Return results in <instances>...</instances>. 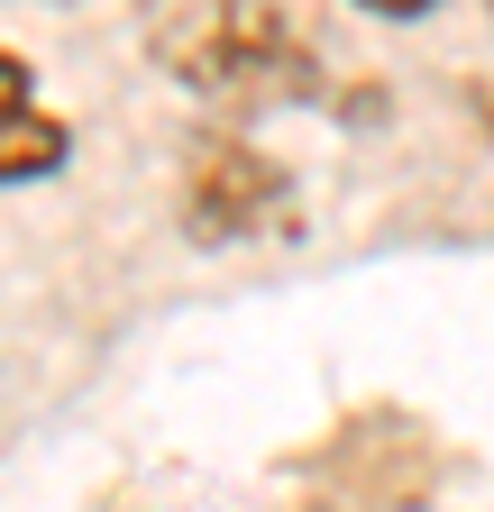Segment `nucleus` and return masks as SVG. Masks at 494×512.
<instances>
[{
	"instance_id": "f257e3e1",
	"label": "nucleus",
	"mask_w": 494,
	"mask_h": 512,
	"mask_svg": "<svg viewBox=\"0 0 494 512\" xmlns=\"http://www.w3.org/2000/svg\"><path fill=\"white\" fill-rule=\"evenodd\" d=\"M156 64L211 110H302L330 92V55L293 0H183L156 28Z\"/></svg>"
},
{
	"instance_id": "f03ea898",
	"label": "nucleus",
	"mask_w": 494,
	"mask_h": 512,
	"mask_svg": "<svg viewBox=\"0 0 494 512\" xmlns=\"http://www.w3.org/2000/svg\"><path fill=\"white\" fill-rule=\"evenodd\" d=\"M174 211H183V238H193V247H257V238H293L302 183L257 138H238V128H202L193 156H183Z\"/></svg>"
},
{
	"instance_id": "7ed1b4c3",
	"label": "nucleus",
	"mask_w": 494,
	"mask_h": 512,
	"mask_svg": "<svg viewBox=\"0 0 494 512\" xmlns=\"http://www.w3.org/2000/svg\"><path fill=\"white\" fill-rule=\"evenodd\" d=\"M74 165V119L55 110L37 55L0 46V192H28V183H55Z\"/></svg>"
},
{
	"instance_id": "20e7f679",
	"label": "nucleus",
	"mask_w": 494,
	"mask_h": 512,
	"mask_svg": "<svg viewBox=\"0 0 494 512\" xmlns=\"http://www.w3.org/2000/svg\"><path fill=\"white\" fill-rule=\"evenodd\" d=\"M339 10H357V19H394V28H421V19H440L449 0H339Z\"/></svg>"
},
{
	"instance_id": "39448f33",
	"label": "nucleus",
	"mask_w": 494,
	"mask_h": 512,
	"mask_svg": "<svg viewBox=\"0 0 494 512\" xmlns=\"http://www.w3.org/2000/svg\"><path fill=\"white\" fill-rule=\"evenodd\" d=\"M458 101H467V119H476V138L494 147V74H476V83H467Z\"/></svg>"
}]
</instances>
